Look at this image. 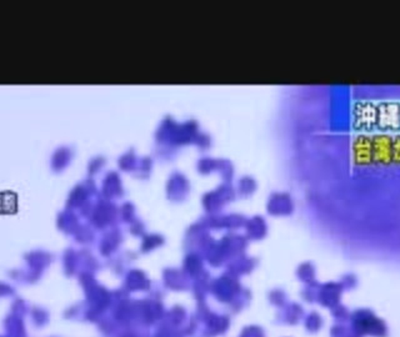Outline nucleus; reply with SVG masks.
<instances>
[{"label":"nucleus","instance_id":"f03ea898","mask_svg":"<svg viewBox=\"0 0 400 337\" xmlns=\"http://www.w3.org/2000/svg\"><path fill=\"white\" fill-rule=\"evenodd\" d=\"M373 164H393V137L390 134L373 135Z\"/></svg>","mask_w":400,"mask_h":337},{"label":"nucleus","instance_id":"20e7f679","mask_svg":"<svg viewBox=\"0 0 400 337\" xmlns=\"http://www.w3.org/2000/svg\"><path fill=\"white\" fill-rule=\"evenodd\" d=\"M353 160L358 166H369L373 164V137L360 134L353 141Z\"/></svg>","mask_w":400,"mask_h":337},{"label":"nucleus","instance_id":"7ed1b4c3","mask_svg":"<svg viewBox=\"0 0 400 337\" xmlns=\"http://www.w3.org/2000/svg\"><path fill=\"white\" fill-rule=\"evenodd\" d=\"M378 107L370 102H359L354 107V125L357 129L372 130L377 128Z\"/></svg>","mask_w":400,"mask_h":337},{"label":"nucleus","instance_id":"39448f33","mask_svg":"<svg viewBox=\"0 0 400 337\" xmlns=\"http://www.w3.org/2000/svg\"><path fill=\"white\" fill-rule=\"evenodd\" d=\"M393 164L400 165V134L393 137Z\"/></svg>","mask_w":400,"mask_h":337},{"label":"nucleus","instance_id":"f257e3e1","mask_svg":"<svg viewBox=\"0 0 400 337\" xmlns=\"http://www.w3.org/2000/svg\"><path fill=\"white\" fill-rule=\"evenodd\" d=\"M378 107L377 128L383 133L399 132L400 130V102H380Z\"/></svg>","mask_w":400,"mask_h":337}]
</instances>
